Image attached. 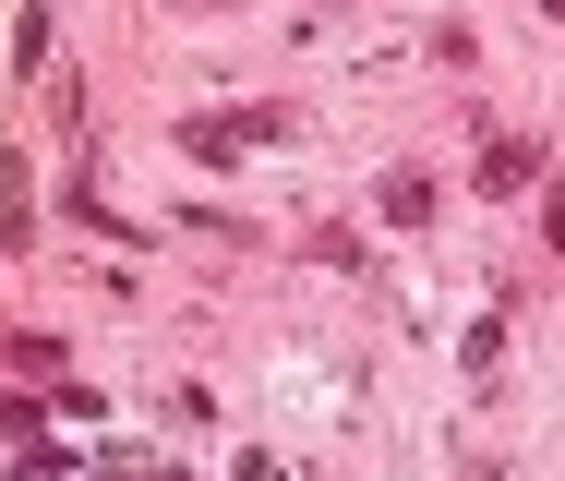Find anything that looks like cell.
I'll return each instance as SVG.
<instances>
[{
  "label": "cell",
  "instance_id": "obj_1",
  "mask_svg": "<svg viewBox=\"0 0 565 481\" xmlns=\"http://www.w3.org/2000/svg\"><path fill=\"white\" fill-rule=\"evenodd\" d=\"M0 229L36 240V157H0Z\"/></svg>",
  "mask_w": 565,
  "mask_h": 481
},
{
  "label": "cell",
  "instance_id": "obj_2",
  "mask_svg": "<svg viewBox=\"0 0 565 481\" xmlns=\"http://www.w3.org/2000/svg\"><path fill=\"white\" fill-rule=\"evenodd\" d=\"M422 217H434V181L397 169V181H385V229H422Z\"/></svg>",
  "mask_w": 565,
  "mask_h": 481
},
{
  "label": "cell",
  "instance_id": "obj_3",
  "mask_svg": "<svg viewBox=\"0 0 565 481\" xmlns=\"http://www.w3.org/2000/svg\"><path fill=\"white\" fill-rule=\"evenodd\" d=\"M481 181H493V193H518V181H542V157H530V145H493V157H481Z\"/></svg>",
  "mask_w": 565,
  "mask_h": 481
},
{
  "label": "cell",
  "instance_id": "obj_4",
  "mask_svg": "<svg viewBox=\"0 0 565 481\" xmlns=\"http://www.w3.org/2000/svg\"><path fill=\"white\" fill-rule=\"evenodd\" d=\"M85 481H181L169 458H109V470H85Z\"/></svg>",
  "mask_w": 565,
  "mask_h": 481
}]
</instances>
